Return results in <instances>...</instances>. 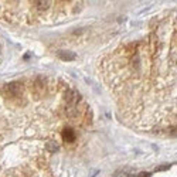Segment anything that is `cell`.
<instances>
[{"mask_svg":"<svg viewBox=\"0 0 177 177\" xmlns=\"http://www.w3.org/2000/svg\"><path fill=\"white\" fill-rule=\"evenodd\" d=\"M149 176H150V173H142L139 177H149Z\"/></svg>","mask_w":177,"mask_h":177,"instance_id":"8fae6325","label":"cell"},{"mask_svg":"<svg viewBox=\"0 0 177 177\" xmlns=\"http://www.w3.org/2000/svg\"><path fill=\"white\" fill-rule=\"evenodd\" d=\"M45 91H47V81L41 77L36 78V81H34V92L36 94H44Z\"/></svg>","mask_w":177,"mask_h":177,"instance_id":"3957f363","label":"cell"},{"mask_svg":"<svg viewBox=\"0 0 177 177\" xmlns=\"http://www.w3.org/2000/svg\"><path fill=\"white\" fill-rule=\"evenodd\" d=\"M64 101H65L68 105H71V106H77V103L81 101V95H79L77 91L67 89L65 92H64Z\"/></svg>","mask_w":177,"mask_h":177,"instance_id":"7a4b0ae2","label":"cell"},{"mask_svg":"<svg viewBox=\"0 0 177 177\" xmlns=\"http://www.w3.org/2000/svg\"><path fill=\"white\" fill-rule=\"evenodd\" d=\"M176 45H177V33L174 34L173 40H172V48H176Z\"/></svg>","mask_w":177,"mask_h":177,"instance_id":"30bf717a","label":"cell"},{"mask_svg":"<svg viewBox=\"0 0 177 177\" xmlns=\"http://www.w3.org/2000/svg\"><path fill=\"white\" fill-rule=\"evenodd\" d=\"M23 89H24V87L19 81H12V82L4 84L3 88H2V91L7 96H19V95L23 94Z\"/></svg>","mask_w":177,"mask_h":177,"instance_id":"6da1fadb","label":"cell"},{"mask_svg":"<svg viewBox=\"0 0 177 177\" xmlns=\"http://www.w3.org/2000/svg\"><path fill=\"white\" fill-rule=\"evenodd\" d=\"M33 4L40 12H44V10H47L51 6V2H48V0H37V2H33Z\"/></svg>","mask_w":177,"mask_h":177,"instance_id":"52a82bcc","label":"cell"},{"mask_svg":"<svg viewBox=\"0 0 177 177\" xmlns=\"http://www.w3.org/2000/svg\"><path fill=\"white\" fill-rule=\"evenodd\" d=\"M61 136L67 143H71V142H74L75 140V132H74V129L72 128H64L62 129V132H61Z\"/></svg>","mask_w":177,"mask_h":177,"instance_id":"8992f818","label":"cell"},{"mask_svg":"<svg viewBox=\"0 0 177 177\" xmlns=\"http://www.w3.org/2000/svg\"><path fill=\"white\" fill-rule=\"evenodd\" d=\"M57 55L60 60H64V61H74L75 58H77V54L72 53V51H68V50H61V51H58Z\"/></svg>","mask_w":177,"mask_h":177,"instance_id":"277c9868","label":"cell"},{"mask_svg":"<svg viewBox=\"0 0 177 177\" xmlns=\"http://www.w3.org/2000/svg\"><path fill=\"white\" fill-rule=\"evenodd\" d=\"M170 169V165H161V166H157L154 172H166V170Z\"/></svg>","mask_w":177,"mask_h":177,"instance_id":"9c48e42d","label":"cell"},{"mask_svg":"<svg viewBox=\"0 0 177 177\" xmlns=\"http://www.w3.org/2000/svg\"><path fill=\"white\" fill-rule=\"evenodd\" d=\"M45 149H47L48 152H51V153L57 152L58 150V143L57 142H54V140H48V142L45 143Z\"/></svg>","mask_w":177,"mask_h":177,"instance_id":"ba28073f","label":"cell"},{"mask_svg":"<svg viewBox=\"0 0 177 177\" xmlns=\"http://www.w3.org/2000/svg\"><path fill=\"white\" fill-rule=\"evenodd\" d=\"M149 48H150V55H156V53L159 51V41H157V36L152 34L149 38Z\"/></svg>","mask_w":177,"mask_h":177,"instance_id":"5b68a950","label":"cell"}]
</instances>
